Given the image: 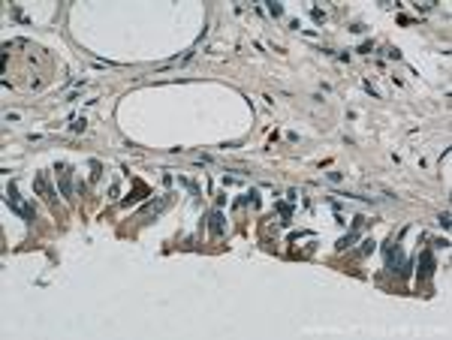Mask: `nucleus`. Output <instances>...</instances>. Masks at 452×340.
Segmentation results:
<instances>
[{"label": "nucleus", "mask_w": 452, "mask_h": 340, "mask_svg": "<svg viewBox=\"0 0 452 340\" xmlns=\"http://www.w3.org/2000/svg\"><path fill=\"white\" fill-rule=\"evenodd\" d=\"M6 205H9V208H15V211H18V214H21V217H24L28 223H33V211L21 205V199H18V190H15V184H9V190H6Z\"/></svg>", "instance_id": "1"}, {"label": "nucleus", "mask_w": 452, "mask_h": 340, "mask_svg": "<svg viewBox=\"0 0 452 340\" xmlns=\"http://www.w3.org/2000/svg\"><path fill=\"white\" fill-rule=\"evenodd\" d=\"M434 268H437L434 253H431V250H422V256H419V280H428V277L434 274Z\"/></svg>", "instance_id": "2"}, {"label": "nucleus", "mask_w": 452, "mask_h": 340, "mask_svg": "<svg viewBox=\"0 0 452 340\" xmlns=\"http://www.w3.org/2000/svg\"><path fill=\"white\" fill-rule=\"evenodd\" d=\"M33 187H36V193H42L48 202H55V190L48 187V181H45V175H36V181H33Z\"/></svg>", "instance_id": "3"}, {"label": "nucleus", "mask_w": 452, "mask_h": 340, "mask_svg": "<svg viewBox=\"0 0 452 340\" xmlns=\"http://www.w3.org/2000/svg\"><path fill=\"white\" fill-rule=\"evenodd\" d=\"M61 193H64L66 199H72V175H69V169L66 166H61Z\"/></svg>", "instance_id": "4"}, {"label": "nucleus", "mask_w": 452, "mask_h": 340, "mask_svg": "<svg viewBox=\"0 0 452 340\" xmlns=\"http://www.w3.org/2000/svg\"><path fill=\"white\" fill-rule=\"evenodd\" d=\"M208 220H211V223H208V226H211V235H223L226 232V223H223V214H220V211H211Z\"/></svg>", "instance_id": "5"}, {"label": "nucleus", "mask_w": 452, "mask_h": 340, "mask_svg": "<svg viewBox=\"0 0 452 340\" xmlns=\"http://www.w3.org/2000/svg\"><path fill=\"white\" fill-rule=\"evenodd\" d=\"M278 211H281V217H284V220H290V217H292V208L287 202H278Z\"/></svg>", "instance_id": "6"}, {"label": "nucleus", "mask_w": 452, "mask_h": 340, "mask_svg": "<svg viewBox=\"0 0 452 340\" xmlns=\"http://www.w3.org/2000/svg\"><path fill=\"white\" fill-rule=\"evenodd\" d=\"M268 12L278 18V15H284V6H281V3H268Z\"/></svg>", "instance_id": "7"}, {"label": "nucleus", "mask_w": 452, "mask_h": 340, "mask_svg": "<svg viewBox=\"0 0 452 340\" xmlns=\"http://www.w3.org/2000/svg\"><path fill=\"white\" fill-rule=\"evenodd\" d=\"M437 220H440V226H443V229H449V214H446V211H443V214H440Z\"/></svg>", "instance_id": "8"}]
</instances>
